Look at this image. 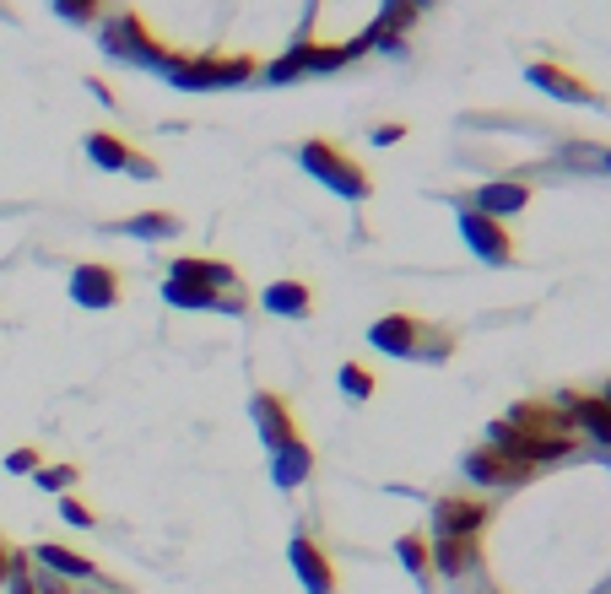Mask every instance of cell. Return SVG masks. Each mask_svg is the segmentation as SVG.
I'll list each match as a JSON object with an SVG mask.
<instances>
[{
  "instance_id": "36",
  "label": "cell",
  "mask_w": 611,
  "mask_h": 594,
  "mask_svg": "<svg viewBox=\"0 0 611 594\" xmlns=\"http://www.w3.org/2000/svg\"><path fill=\"white\" fill-rule=\"evenodd\" d=\"M601 400H607V406H611V384H607V395H601Z\"/></svg>"
},
{
  "instance_id": "13",
  "label": "cell",
  "mask_w": 611,
  "mask_h": 594,
  "mask_svg": "<svg viewBox=\"0 0 611 594\" xmlns=\"http://www.w3.org/2000/svg\"><path fill=\"white\" fill-rule=\"evenodd\" d=\"M530 206V184H520V178H492V184H481L476 189V200H471V211H481V216H514V211H525Z\"/></svg>"
},
{
  "instance_id": "24",
  "label": "cell",
  "mask_w": 611,
  "mask_h": 594,
  "mask_svg": "<svg viewBox=\"0 0 611 594\" xmlns=\"http://www.w3.org/2000/svg\"><path fill=\"white\" fill-rule=\"evenodd\" d=\"M87 157H93L98 168H109V173H120V168L131 162V147H125L120 136H109V131H93V136H87Z\"/></svg>"
},
{
  "instance_id": "28",
  "label": "cell",
  "mask_w": 611,
  "mask_h": 594,
  "mask_svg": "<svg viewBox=\"0 0 611 594\" xmlns=\"http://www.w3.org/2000/svg\"><path fill=\"white\" fill-rule=\"evenodd\" d=\"M60 519H65V524H76V530H87V524H93V508H87V503H76V497H60Z\"/></svg>"
},
{
  "instance_id": "15",
  "label": "cell",
  "mask_w": 611,
  "mask_h": 594,
  "mask_svg": "<svg viewBox=\"0 0 611 594\" xmlns=\"http://www.w3.org/2000/svg\"><path fill=\"white\" fill-rule=\"evenodd\" d=\"M476 535H433V552H428V562L444 573V579H465L471 568H476Z\"/></svg>"
},
{
  "instance_id": "4",
  "label": "cell",
  "mask_w": 611,
  "mask_h": 594,
  "mask_svg": "<svg viewBox=\"0 0 611 594\" xmlns=\"http://www.w3.org/2000/svg\"><path fill=\"white\" fill-rule=\"evenodd\" d=\"M103 49H109L114 60H125V65H162V71L173 65V54L147 33V22H142L136 11H125V16H114V22L103 27Z\"/></svg>"
},
{
  "instance_id": "30",
  "label": "cell",
  "mask_w": 611,
  "mask_h": 594,
  "mask_svg": "<svg viewBox=\"0 0 611 594\" xmlns=\"http://www.w3.org/2000/svg\"><path fill=\"white\" fill-rule=\"evenodd\" d=\"M54 5H60V16H65V22H87V16L98 11V0H54Z\"/></svg>"
},
{
  "instance_id": "31",
  "label": "cell",
  "mask_w": 611,
  "mask_h": 594,
  "mask_svg": "<svg viewBox=\"0 0 611 594\" xmlns=\"http://www.w3.org/2000/svg\"><path fill=\"white\" fill-rule=\"evenodd\" d=\"M11 594H33V579H27V557H11Z\"/></svg>"
},
{
  "instance_id": "26",
  "label": "cell",
  "mask_w": 611,
  "mask_h": 594,
  "mask_svg": "<svg viewBox=\"0 0 611 594\" xmlns=\"http://www.w3.org/2000/svg\"><path fill=\"white\" fill-rule=\"evenodd\" d=\"M395 557H401L412 573H428V568H433V562H428V541H423V535H401V541H395Z\"/></svg>"
},
{
  "instance_id": "33",
  "label": "cell",
  "mask_w": 611,
  "mask_h": 594,
  "mask_svg": "<svg viewBox=\"0 0 611 594\" xmlns=\"http://www.w3.org/2000/svg\"><path fill=\"white\" fill-rule=\"evenodd\" d=\"M401 136H406V125H379V131H374V141H379V147H395Z\"/></svg>"
},
{
  "instance_id": "22",
  "label": "cell",
  "mask_w": 611,
  "mask_h": 594,
  "mask_svg": "<svg viewBox=\"0 0 611 594\" xmlns=\"http://www.w3.org/2000/svg\"><path fill=\"white\" fill-rule=\"evenodd\" d=\"M120 233H136V238H173V233H184V222H179L173 211H136V216L120 222Z\"/></svg>"
},
{
  "instance_id": "32",
  "label": "cell",
  "mask_w": 611,
  "mask_h": 594,
  "mask_svg": "<svg viewBox=\"0 0 611 594\" xmlns=\"http://www.w3.org/2000/svg\"><path fill=\"white\" fill-rule=\"evenodd\" d=\"M125 173H136V178H157V162H152V157H142V151H131Z\"/></svg>"
},
{
  "instance_id": "29",
  "label": "cell",
  "mask_w": 611,
  "mask_h": 594,
  "mask_svg": "<svg viewBox=\"0 0 611 594\" xmlns=\"http://www.w3.org/2000/svg\"><path fill=\"white\" fill-rule=\"evenodd\" d=\"M5 470H16V475L38 470V448H11V454H5Z\"/></svg>"
},
{
  "instance_id": "20",
  "label": "cell",
  "mask_w": 611,
  "mask_h": 594,
  "mask_svg": "<svg viewBox=\"0 0 611 594\" xmlns=\"http://www.w3.org/2000/svg\"><path fill=\"white\" fill-rule=\"evenodd\" d=\"M162 297H168L173 308H222V293H217V287L190 282V276H168V282H162Z\"/></svg>"
},
{
  "instance_id": "10",
  "label": "cell",
  "mask_w": 611,
  "mask_h": 594,
  "mask_svg": "<svg viewBox=\"0 0 611 594\" xmlns=\"http://www.w3.org/2000/svg\"><path fill=\"white\" fill-rule=\"evenodd\" d=\"M249 411H255V428H260V438H266V448H271V454L298 438V422H293V411H288V400H282V395L260 389Z\"/></svg>"
},
{
  "instance_id": "27",
  "label": "cell",
  "mask_w": 611,
  "mask_h": 594,
  "mask_svg": "<svg viewBox=\"0 0 611 594\" xmlns=\"http://www.w3.org/2000/svg\"><path fill=\"white\" fill-rule=\"evenodd\" d=\"M76 481V465H38V486L44 492H65Z\"/></svg>"
},
{
  "instance_id": "14",
  "label": "cell",
  "mask_w": 611,
  "mask_h": 594,
  "mask_svg": "<svg viewBox=\"0 0 611 594\" xmlns=\"http://www.w3.org/2000/svg\"><path fill=\"white\" fill-rule=\"evenodd\" d=\"M465 475H471L476 486H514V481H525L530 470L514 465V459L498 454V448H471V454H465Z\"/></svg>"
},
{
  "instance_id": "7",
  "label": "cell",
  "mask_w": 611,
  "mask_h": 594,
  "mask_svg": "<svg viewBox=\"0 0 611 594\" xmlns=\"http://www.w3.org/2000/svg\"><path fill=\"white\" fill-rule=\"evenodd\" d=\"M352 60V44H298L293 54H282L266 76L271 82H298V76H314V71H341Z\"/></svg>"
},
{
  "instance_id": "8",
  "label": "cell",
  "mask_w": 611,
  "mask_h": 594,
  "mask_svg": "<svg viewBox=\"0 0 611 594\" xmlns=\"http://www.w3.org/2000/svg\"><path fill=\"white\" fill-rule=\"evenodd\" d=\"M525 76H530V87H541V92L558 98V103H590V109H607V98H601L585 76H569L558 60H536Z\"/></svg>"
},
{
  "instance_id": "23",
  "label": "cell",
  "mask_w": 611,
  "mask_h": 594,
  "mask_svg": "<svg viewBox=\"0 0 611 594\" xmlns=\"http://www.w3.org/2000/svg\"><path fill=\"white\" fill-rule=\"evenodd\" d=\"M417 11H423L417 0H384V16H379V27H374V33H379V44H390V49H395V38L417 22Z\"/></svg>"
},
{
  "instance_id": "21",
  "label": "cell",
  "mask_w": 611,
  "mask_h": 594,
  "mask_svg": "<svg viewBox=\"0 0 611 594\" xmlns=\"http://www.w3.org/2000/svg\"><path fill=\"white\" fill-rule=\"evenodd\" d=\"M33 557H38L54 579H98V568H93L82 552H65V546H38Z\"/></svg>"
},
{
  "instance_id": "37",
  "label": "cell",
  "mask_w": 611,
  "mask_h": 594,
  "mask_svg": "<svg viewBox=\"0 0 611 594\" xmlns=\"http://www.w3.org/2000/svg\"><path fill=\"white\" fill-rule=\"evenodd\" d=\"M607 168H611V151H607Z\"/></svg>"
},
{
  "instance_id": "16",
  "label": "cell",
  "mask_w": 611,
  "mask_h": 594,
  "mask_svg": "<svg viewBox=\"0 0 611 594\" xmlns=\"http://www.w3.org/2000/svg\"><path fill=\"white\" fill-rule=\"evenodd\" d=\"M503 422L520 428V433H569V417L558 406H541V400H520Z\"/></svg>"
},
{
  "instance_id": "18",
  "label": "cell",
  "mask_w": 611,
  "mask_h": 594,
  "mask_svg": "<svg viewBox=\"0 0 611 594\" xmlns=\"http://www.w3.org/2000/svg\"><path fill=\"white\" fill-rule=\"evenodd\" d=\"M168 276H190V282H206V287H217V293H228L233 282H239V271L233 265H222V260H173L168 265Z\"/></svg>"
},
{
  "instance_id": "25",
  "label": "cell",
  "mask_w": 611,
  "mask_h": 594,
  "mask_svg": "<svg viewBox=\"0 0 611 594\" xmlns=\"http://www.w3.org/2000/svg\"><path fill=\"white\" fill-rule=\"evenodd\" d=\"M374 389H379V379L363 362H341V395L346 400H374Z\"/></svg>"
},
{
  "instance_id": "5",
  "label": "cell",
  "mask_w": 611,
  "mask_h": 594,
  "mask_svg": "<svg viewBox=\"0 0 611 594\" xmlns=\"http://www.w3.org/2000/svg\"><path fill=\"white\" fill-rule=\"evenodd\" d=\"M428 335H433L428 319H417V313H384V319H374L368 346L384 351V357H423L428 351Z\"/></svg>"
},
{
  "instance_id": "3",
  "label": "cell",
  "mask_w": 611,
  "mask_h": 594,
  "mask_svg": "<svg viewBox=\"0 0 611 594\" xmlns=\"http://www.w3.org/2000/svg\"><path fill=\"white\" fill-rule=\"evenodd\" d=\"M487 448H498V454H509L514 465L536 470V465H547V459L574 454V433H520V428H509V422H492V428H487Z\"/></svg>"
},
{
  "instance_id": "19",
  "label": "cell",
  "mask_w": 611,
  "mask_h": 594,
  "mask_svg": "<svg viewBox=\"0 0 611 594\" xmlns=\"http://www.w3.org/2000/svg\"><path fill=\"white\" fill-rule=\"evenodd\" d=\"M260 302H266L271 313H282V319H304L308 308H314V293H308L304 282H271Z\"/></svg>"
},
{
  "instance_id": "9",
  "label": "cell",
  "mask_w": 611,
  "mask_h": 594,
  "mask_svg": "<svg viewBox=\"0 0 611 594\" xmlns=\"http://www.w3.org/2000/svg\"><path fill=\"white\" fill-rule=\"evenodd\" d=\"M288 557H293V573L308 594H335V562L325 557V546H314L308 535H293Z\"/></svg>"
},
{
  "instance_id": "35",
  "label": "cell",
  "mask_w": 611,
  "mask_h": 594,
  "mask_svg": "<svg viewBox=\"0 0 611 594\" xmlns=\"http://www.w3.org/2000/svg\"><path fill=\"white\" fill-rule=\"evenodd\" d=\"M5 579H11V552L0 546V584H5Z\"/></svg>"
},
{
  "instance_id": "1",
  "label": "cell",
  "mask_w": 611,
  "mask_h": 594,
  "mask_svg": "<svg viewBox=\"0 0 611 594\" xmlns=\"http://www.w3.org/2000/svg\"><path fill=\"white\" fill-rule=\"evenodd\" d=\"M255 54H195V60H179L168 65V82L179 92H211V87H244L255 76Z\"/></svg>"
},
{
  "instance_id": "34",
  "label": "cell",
  "mask_w": 611,
  "mask_h": 594,
  "mask_svg": "<svg viewBox=\"0 0 611 594\" xmlns=\"http://www.w3.org/2000/svg\"><path fill=\"white\" fill-rule=\"evenodd\" d=\"M33 594H71L60 579H33Z\"/></svg>"
},
{
  "instance_id": "6",
  "label": "cell",
  "mask_w": 611,
  "mask_h": 594,
  "mask_svg": "<svg viewBox=\"0 0 611 594\" xmlns=\"http://www.w3.org/2000/svg\"><path fill=\"white\" fill-rule=\"evenodd\" d=\"M460 233H465V244H471V255L476 260H487V265H509L514 260V233L498 222V216H481V211H460Z\"/></svg>"
},
{
  "instance_id": "17",
  "label": "cell",
  "mask_w": 611,
  "mask_h": 594,
  "mask_svg": "<svg viewBox=\"0 0 611 594\" xmlns=\"http://www.w3.org/2000/svg\"><path fill=\"white\" fill-rule=\"evenodd\" d=\"M314 470V454H308L304 438H293V444H282L271 454V481L288 492V486H304V475Z\"/></svg>"
},
{
  "instance_id": "11",
  "label": "cell",
  "mask_w": 611,
  "mask_h": 594,
  "mask_svg": "<svg viewBox=\"0 0 611 594\" xmlns=\"http://www.w3.org/2000/svg\"><path fill=\"white\" fill-rule=\"evenodd\" d=\"M71 297L82 308H114L120 302V271L114 265H76L71 271Z\"/></svg>"
},
{
  "instance_id": "2",
  "label": "cell",
  "mask_w": 611,
  "mask_h": 594,
  "mask_svg": "<svg viewBox=\"0 0 611 594\" xmlns=\"http://www.w3.org/2000/svg\"><path fill=\"white\" fill-rule=\"evenodd\" d=\"M304 168L325 184V189H335L341 200H368L374 195V184H368V173H363V162H352L346 151L335 147V141H325V136H314V141H304Z\"/></svg>"
},
{
  "instance_id": "12",
  "label": "cell",
  "mask_w": 611,
  "mask_h": 594,
  "mask_svg": "<svg viewBox=\"0 0 611 594\" xmlns=\"http://www.w3.org/2000/svg\"><path fill=\"white\" fill-rule=\"evenodd\" d=\"M481 524H487V503H476V497H439L433 503L439 535H476L481 541Z\"/></svg>"
}]
</instances>
